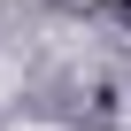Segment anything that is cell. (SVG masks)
Listing matches in <instances>:
<instances>
[{"instance_id":"1","label":"cell","mask_w":131,"mask_h":131,"mask_svg":"<svg viewBox=\"0 0 131 131\" xmlns=\"http://www.w3.org/2000/svg\"><path fill=\"white\" fill-rule=\"evenodd\" d=\"M31 131H39V123H31Z\"/></svg>"}]
</instances>
